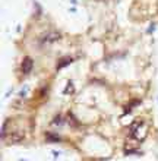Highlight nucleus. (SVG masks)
<instances>
[{
	"instance_id": "f03ea898",
	"label": "nucleus",
	"mask_w": 158,
	"mask_h": 161,
	"mask_svg": "<svg viewBox=\"0 0 158 161\" xmlns=\"http://www.w3.org/2000/svg\"><path fill=\"white\" fill-rule=\"evenodd\" d=\"M32 66H34V62L31 57H25L22 60V65H21V69H22V73L28 75L31 70H32Z\"/></svg>"
},
{
	"instance_id": "f257e3e1",
	"label": "nucleus",
	"mask_w": 158,
	"mask_h": 161,
	"mask_svg": "<svg viewBox=\"0 0 158 161\" xmlns=\"http://www.w3.org/2000/svg\"><path fill=\"white\" fill-rule=\"evenodd\" d=\"M148 133V128L144 122H135L130 126V132H129V136L130 138H135L138 141H142L145 136Z\"/></svg>"
},
{
	"instance_id": "20e7f679",
	"label": "nucleus",
	"mask_w": 158,
	"mask_h": 161,
	"mask_svg": "<svg viewBox=\"0 0 158 161\" xmlns=\"http://www.w3.org/2000/svg\"><path fill=\"white\" fill-rule=\"evenodd\" d=\"M70 62H72V59H70V57H63V59H60V62L57 63L56 69H57V70H60L62 67H65V66H67V65H70Z\"/></svg>"
},
{
	"instance_id": "7ed1b4c3",
	"label": "nucleus",
	"mask_w": 158,
	"mask_h": 161,
	"mask_svg": "<svg viewBox=\"0 0 158 161\" xmlns=\"http://www.w3.org/2000/svg\"><path fill=\"white\" fill-rule=\"evenodd\" d=\"M60 40V35L56 32H51V34H47L44 35V38H43V43L44 44H50V43H56V41Z\"/></svg>"
}]
</instances>
